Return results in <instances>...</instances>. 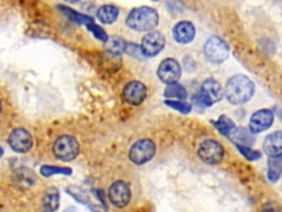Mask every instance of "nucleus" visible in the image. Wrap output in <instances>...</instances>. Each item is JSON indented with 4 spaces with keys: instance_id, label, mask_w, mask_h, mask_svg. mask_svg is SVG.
<instances>
[{
    "instance_id": "nucleus-1",
    "label": "nucleus",
    "mask_w": 282,
    "mask_h": 212,
    "mask_svg": "<svg viewBox=\"0 0 282 212\" xmlns=\"http://www.w3.org/2000/svg\"><path fill=\"white\" fill-rule=\"evenodd\" d=\"M255 93V84L245 75H235L228 80L225 87L226 99L235 105L248 102Z\"/></svg>"
},
{
    "instance_id": "nucleus-2",
    "label": "nucleus",
    "mask_w": 282,
    "mask_h": 212,
    "mask_svg": "<svg viewBox=\"0 0 282 212\" xmlns=\"http://www.w3.org/2000/svg\"><path fill=\"white\" fill-rule=\"evenodd\" d=\"M126 23L135 31H153L159 23V15L151 7L135 8L129 12Z\"/></svg>"
},
{
    "instance_id": "nucleus-3",
    "label": "nucleus",
    "mask_w": 282,
    "mask_h": 212,
    "mask_svg": "<svg viewBox=\"0 0 282 212\" xmlns=\"http://www.w3.org/2000/svg\"><path fill=\"white\" fill-rule=\"evenodd\" d=\"M53 153L55 157L62 162H71L80 154V145L73 136L63 135L54 141Z\"/></svg>"
},
{
    "instance_id": "nucleus-4",
    "label": "nucleus",
    "mask_w": 282,
    "mask_h": 212,
    "mask_svg": "<svg viewBox=\"0 0 282 212\" xmlns=\"http://www.w3.org/2000/svg\"><path fill=\"white\" fill-rule=\"evenodd\" d=\"M223 95H224V92H223V88L220 83L213 79H207L202 84L201 91L195 102L203 107H209L214 103L221 101Z\"/></svg>"
},
{
    "instance_id": "nucleus-5",
    "label": "nucleus",
    "mask_w": 282,
    "mask_h": 212,
    "mask_svg": "<svg viewBox=\"0 0 282 212\" xmlns=\"http://www.w3.org/2000/svg\"><path fill=\"white\" fill-rule=\"evenodd\" d=\"M155 150V144L151 139H140L131 146L129 158L136 165H143L154 157Z\"/></svg>"
},
{
    "instance_id": "nucleus-6",
    "label": "nucleus",
    "mask_w": 282,
    "mask_h": 212,
    "mask_svg": "<svg viewBox=\"0 0 282 212\" xmlns=\"http://www.w3.org/2000/svg\"><path fill=\"white\" fill-rule=\"evenodd\" d=\"M198 155L203 163L217 165L224 158V147L214 139H206L199 146Z\"/></svg>"
},
{
    "instance_id": "nucleus-7",
    "label": "nucleus",
    "mask_w": 282,
    "mask_h": 212,
    "mask_svg": "<svg viewBox=\"0 0 282 212\" xmlns=\"http://www.w3.org/2000/svg\"><path fill=\"white\" fill-rule=\"evenodd\" d=\"M204 53L212 63H223L229 55V48L224 40L218 37H211L206 41Z\"/></svg>"
},
{
    "instance_id": "nucleus-8",
    "label": "nucleus",
    "mask_w": 282,
    "mask_h": 212,
    "mask_svg": "<svg viewBox=\"0 0 282 212\" xmlns=\"http://www.w3.org/2000/svg\"><path fill=\"white\" fill-rule=\"evenodd\" d=\"M8 143L14 152L25 154L30 152L32 146H34V138H32L31 134L24 128H16V130L10 133Z\"/></svg>"
},
{
    "instance_id": "nucleus-9",
    "label": "nucleus",
    "mask_w": 282,
    "mask_h": 212,
    "mask_svg": "<svg viewBox=\"0 0 282 212\" xmlns=\"http://www.w3.org/2000/svg\"><path fill=\"white\" fill-rule=\"evenodd\" d=\"M166 39L160 32L150 31L142 38L141 41V52L146 56H154L159 54L165 48Z\"/></svg>"
},
{
    "instance_id": "nucleus-10",
    "label": "nucleus",
    "mask_w": 282,
    "mask_h": 212,
    "mask_svg": "<svg viewBox=\"0 0 282 212\" xmlns=\"http://www.w3.org/2000/svg\"><path fill=\"white\" fill-rule=\"evenodd\" d=\"M158 76L168 85L178 82L181 78V67L179 62L171 57L163 60L158 68Z\"/></svg>"
},
{
    "instance_id": "nucleus-11",
    "label": "nucleus",
    "mask_w": 282,
    "mask_h": 212,
    "mask_svg": "<svg viewBox=\"0 0 282 212\" xmlns=\"http://www.w3.org/2000/svg\"><path fill=\"white\" fill-rule=\"evenodd\" d=\"M108 197L110 202L117 208H123L130 202L131 191L129 186L121 180L115 181L110 186L108 191Z\"/></svg>"
},
{
    "instance_id": "nucleus-12",
    "label": "nucleus",
    "mask_w": 282,
    "mask_h": 212,
    "mask_svg": "<svg viewBox=\"0 0 282 212\" xmlns=\"http://www.w3.org/2000/svg\"><path fill=\"white\" fill-rule=\"evenodd\" d=\"M122 96L128 104L138 106L147 98V87L139 81H131L123 87Z\"/></svg>"
},
{
    "instance_id": "nucleus-13",
    "label": "nucleus",
    "mask_w": 282,
    "mask_h": 212,
    "mask_svg": "<svg viewBox=\"0 0 282 212\" xmlns=\"http://www.w3.org/2000/svg\"><path fill=\"white\" fill-rule=\"evenodd\" d=\"M273 119L274 115L272 111L267 110V108L259 110L252 115L250 120H249V130H250V133L253 134L264 132L272 125Z\"/></svg>"
},
{
    "instance_id": "nucleus-14",
    "label": "nucleus",
    "mask_w": 282,
    "mask_h": 212,
    "mask_svg": "<svg viewBox=\"0 0 282 212\" xmlns=\"http://www.w3.org/2000/svg\"><path fill=\"white\" fill-rule=\"evenodd\" d=\"M173 37L176 42L181 44L190 43L195 37V27L190 21H181L175 24L173 29Z\"/></svg>"
},
{
    "instance_id": "nucleus-15",
    "label": "nucleus",
    "mask_w": 282,
    "mask_h": 212,
    "mask_svg": "<svg viewBox=\"0 0 282 212\" xmlns=\"http://www.w3.org/2000/svg\"><path fill=\"white\" fill-rule=\"evenodd\" d=\"M264 150L271 158L282 155V131L268 135L264 141Z\"/></svg>"
},
{
    "instance_id": "nucleus-16",
    "label": "nucleus",
    "mask_w": 282,
    "mask_h": 212,
    "mask_svg": "<svg viewBox=\"0 0 282 212\" xmlns=\"http://www.w3.org/2000/svg\"><path fill=\"white\" fill-rule=\"evenodd\" d=\"M119 9L113 5H104L97 11L98 20L105 24H110L117 20Z\"/></svg>"
},
{
    "instance_id": "nucleus-17",
    "label": "nucleus",
    "mask_w": 282,
    "mask_h": 212,
    "mask_svg": "<svg viewBox=\"0 0 282 212\" xmlns=\"http://www.w3.org/2000/svg\"><path fill=\"white\" fill-rule=\"evenodd\" d=\"M60 205V192L56 188H50L43 196V207L48 212H55Z\"/></svg>"
},
{
    "instance_id": "nucleus-18",
    "label": "nucleus",
    "mask_w": 282,
    "mask_h": 212,
    "mask_svg": "<svg viewBox=\"0 0 282 212\" xmlns=\"http://www.w3.org/2000/svg\"><path fill=\"white\" fill-rule=\"evenodd\" d=\"M14 179L16 184L20 185L21 187H32L36 183V175L29 168L21 167L20 169H18L15 172Z\"/></svg>"
},
{
    "instance_id": "nucleus-19",
    "label": "nucleus",
    "mask_w": 282,
    "mask_h": 212,
    "mask_svg": "<svg viewBox=\"0 0 282 212\" xmlns=\"http://www.w3.org/2000/svg\"><path fill=\"white\" fill-rule=\"evenodd\" d=\"M214 126L217 128L222 135H224V136L227 137H233L236 131H237V127H236L234 122L229 117L225 116V115H222V116L215 122Z\"/></svg>"
},
{
    "instance_id": "nucleus-20",
    "label": "nucleus",
    "mask_w": 282,
    "mask_h": 212,
    "mask_svg": "<svg viewBox=\"0 0 282 212\" xmlns=\"http://www.w3.org/2000/svg\"><path fill=\"white\" fill-rule=\"evenodd\" d=\"M165 98L169 100L178 99L179 101H183L187 98V92L185 87L179 84V83H173L167 86L165 91Z\"/></svg>"
},
{
    "instance_id": "nucleus-21",
    "label": "nucleus",
    "mask_w": 282,
    "mask_h": 212,
    "mask_svg": "<svg viewBox=\"0 0 282 212\" xmlns=\"http://www.w3.org/2000/svg\"><path fill=\"white\" fill-rule=\"evenodd\" d=\"M106 43V51L111 55H119L126 51L127 43L124 42L120 38H108Z\"/></svg>"
},
{
    "instance_id": "nucleus-22",
    "label": "nucleus",
    "mask_w": 282,
    "mask_h": 212,
    "mask_svg": "<svg viewBox=\"0 0 282 212\" xmlns=\"http://www.w3.org/2000/svg\"><path fill=\"white\" fill-rule=\"evenodd\" d=\"M282 175V164L279 159L271 158L268 160V179L271 183H277Z\"/></svg>"
},
{
    "instance_id": "nucleus-23",
    "label": "nucleus",
    "mask_w": 282,
    "mask_h": 212,
    "mask_svg": "<svg viewBox=\"0 0 282 212\" xmlns=\"http://www.w3.org/2000/svg\"><path fill=\"white\" fill-rule=\"evenodd\" d=\"M40 172L44 177H51L54 175H65V176L72 175V170L68 168V167H57V166H49V165L42 166Z\"/></svg>"
},
{
    "instance_id": "nucleus-24",
    "label": "nucleus",
    "mask_w": 282,
    "mask_h": 212,
    "mask_svg": "<svg viewBox=\"0 0 282 212\" xmlns=\"http://www.w3.org/2000/svg\"><path fill=\"white\" fill-rule=\"evenodd\" d=\"M165 104L169 107H172L174 110L179 111L183 114H189L192 111V107L187 103H184L183 101H174V100H166Z\"/></svg>"
},
{
    "instance_id": "nucleus-25",
    "label": "nucleus",
    "mask_w": 282,
    "mask_h": 212,
    "mask_svg": "<svg viewBox=\"0 0 282 212\" xmlns=\"http://www.w3.org/2000/svg\"><path fill=\"white\" fill-rule=\"evenodd\" d=\"M237 148L239 150V153L244 156L247 160H250V162H254V160H257L261 157V153L258 150H254L248 148L247 146H242V145H236Z\"/></svg>"
},
{
    "instance_id": "nucleus-26",
    "label": "nucleus",
    "mask_w": 282,
    "mask_h": 212,
    "mask_svg": "<svg viewBox=\"0 0 282 212\" xmlns=\"http://www.w3.org/2000/svg\"><path fill=\"white\" fill-rule=\"evenodd\" d=\"M86 27L91 32V34L95 36V38H97L98 40H101L103 42H106L108 40V36L106 34V31H105L102 27H100V25L91 22V23H88Z\"/></svg>"
},
{
    "instance_id": "nucleus-27",
    "label": "nucleus",
    "mask_w": 282,
    "mask_h": 212,
    "mask_svg": "<svg viewBox=\"0 0 282 212\" xmlns=\"http://www.w3.org/2000/svg\"><path fill=\"white\" fill-rule=\"evenodd\" d=\"M63 11L67 12V14L70 15V17L73 19V20H75L76 22H80V23H85V24H88V23H91V22H94L93 20V18H90L88 16H85V15H82V14H78V12L76 11H73V10H71L69 8H65V7H62Z\"/></svg>"
},
{
    "instance_id": "nucleus-28",
    "label": "nucleus",
    "mask_w": 282,
    "mask_h": 212,
    "mask_svg": "<svg viewBox=\"0 0 282 212\" xmlns=\"http://www.w3.org/2000/svg\"><path fill=\"white\" fill-rule=\"evenodd\" d=\"M262 212H281L280 208L274 202H268L262 207Z\"/></svg>"
},
{
    "instance_id": "nucleus-29",
    "label": "nucleus",
    "mask_w": 282,
    "mask_h": 212,
    "mask_svg": "<svg viewBox=\"0 0 282 212\" xmlns=\"http://www.w3.org/2000/svg\"><path fill=\"white\" fill-rule=\"evenodd\" d=\"M63 212H77V209L75 207H68Z\"/></svg>"
},
{
    "instance_id": "nucleus-30",
    "label": "nucleus",
    "mask_w": 282,
    "mask_h": 212,
    "mask_svg": "<svg viewBox=\"0 0 282 212\" xmlns=\"http://www.w3.org/2000/svg\"><path fill=\"white\" fill-rule=\"evenodd\" d=\"M4 155V149H3V147L0 146V157H2Z\"/></svg>"
},
{
    "instance_id": "nucleus-31",
    "label": "nucleus",
    "mask_w": 282,
    "mask_h": 212,
    "mask_svg": "<svg viewBox=\"0 0 282 212\" xmlns=\"http://www.w3.org/2000/svg\"><path fill=\"white\" fill-rule=\"evenodd\" d=\"M0 112H2V102H0Z\"/></svg>"
},
{
    "instance_id": "nucleus-32",
    "label": "nucleus",
    "mask_w": 282,
    "mask_h": 212,
    "mask_svg": "<svg viewBox=\"0 0 282 212\" xmlns=\"http://www.w3.org/2000/svg\"><path fill=\"white\" fill-rule=\"evenodd\" d=\"M45 212H48V211H45Z\"/></svg>"
}]
</instances>
